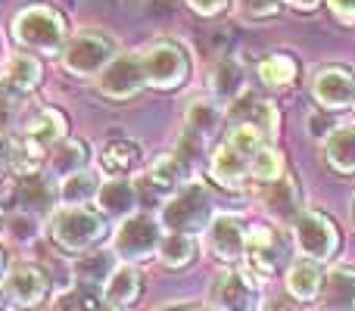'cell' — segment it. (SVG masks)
Here are the masks:
<instances>
[{"mask_svg": "<svg viewBox=\"0 0 355 311\" xmlns=\"http://www.w3.org/2000/svg\"><path fill=\"white\" fill-rule=\"evenodd\" d=\"M10 28H12L16 44L25 50L47 53V56H56L60 50H66L69 22H66V16L50 3H31V6H25V10H19Z\"/></svg>", "mask_w": 355, "mask_h": 311, "instance_id": "cell-1", "label": "cell"}, {"mask_svg": "<svg viewBox=\"0 0 355 311\" xmlns=\"http://www.w3.org/2000/svg\"><path fill=\"white\" fill-rule=\"evenodd\" d=\"M290 256H293V240L287 237L281 224H259L246 227V243H243V268L252 277H275L290 268Z\"/></svg>", "mask_w": 355, "mask_h": 311, "instance_id": "cell-2", "label": "cell"}, {"mask_svg": "<svg viewBox=\"0 0 355 311\" xmlns=\"http://www.w3.org/2000/svg\"><path fill=\"white\" fill-rule=\"evenodd\" d=\"M106 231L110 224L103 221V215L87 206H62L50 215V237L62 252L85 256L106 237Z\"/></svg>", "mask_w": 355, "mask_h": 311, "instance_id": "cell-3", "label": "cell"}, {"mask_svg": "<svg viewBox=\"0 0 355 311\" xmlns=\"http://www.w3.org/2000/svg\"><path fill=\"white\" fill-rule=\"evenodd\" d=\"M212 218H215L212 196H209V190L202 187L200 181H193V184H184L172 199L162 202L159 224L166 227L168 233H187V237H196L200 231H206Z\"/></svg>", "mask_w": 355, "mask_h": 311, "instance_id": "cell-4", "label": "cell"}, {"mask_svg": "<svg viewBox=\"0 0 355 311\" xmlns=\"http://www.w3.org/2000/svg\"><path fill=\"white\" fill-rule=\"evenodd\" d=\"M116 44L112 37L100 35V31H81L62 50V69L75 78H100L106 66L116 60Z\"/></svg>", "mask_w": 355, "mask_h": 311, "instance_id": "cell-5", "label": "cell"}, {"mask_svg": "<svg viewBox=\"0 0 355 311\" xmlns=\"http://www.w3.org/2000/svg\"><path fill=\"white\" fill-rule=\"evenodd\" d=\"M147 85L156 91H175L190 75V56L178 41H153L141 53Z\"/></svg>", "mask_w": 355, "mask_h": 311, "instance_id": "cell-6", "label": "cell"}, {"mask_svg": "<svg viewBox=\"0 0 355 311\" xmlns=\"http://www.w3.org/2000/svg\"><path fill=\"white\" fill-rule=\"evenodd\" d=\"M162 243V224L147 212H135L119 224L116 240H112V252L125 258V265L147 262L159 252Z\"/></svg>", "mask_w": 355, "mask_h": 311, "instance_id": "cell-7", "label": "cell"}, {"mask_svg": "<svg viewBox=\"0 0 355 311\" xmlns=\"http://www.w3.org/2000/svg\"><path fill=\"white\" fill-rule=\"evenodd\" d=\"M293 240L302 258H312L318 265L331 262L340 249V231L324 212H302L293 221Z\"/></svg>", "mask_w": 355, "mask_h": 311, "instance_id": "cell-8", "label": "cell"}, {"mask_svg": "<svg viewBox=\"0 0 355 311\" xmlns=\"http://www.w3.org/2000/svg\"><path fill=\"white\" fill-rule=\"evenodd\" d=\"M209 296L215 302V311H259L262 293L259 281L246 268H225L215 274Z\"/></svg>", "mask_w": 355, "mask_h": 311, "instance_id": "cell-9", "label": "cell"}, {"mask_svg": "<svg viewBox=\"0 0 355 311\" xmlns=\"http://www.w3.org/2000/svg\"><path fill=\"white\" fill-rule=\"evenodd\" d=\"M144 87H147V75H144L141 53L116 56V60H112L97 78V91L103 94L106 100H116V103L135 100Z\"/></svg>", "mask_w": 355, "mask_h": 311, "instance_id": "cell-10", "label": "cell"}, {"mask_svg": "<svg viewBox=\"0 0 355 311\" xmlns=\"http://www.w3.org/2000/svg\"><path fill=\"white\" fill-rule=\"evenodd\" d=\"M312 97L318 109L343 112L355 106V72L346 66H324L312 75Z\"/></svg>", "mask_w": 355, "mask_h": 311, "instance_id": "cell-11", "label": "cell"}, {"mask_svg": "<svg viewBox=\"0 0 355 311\" xmlns=\"http://www.w3.org/2000/svg\"><path fill=\"white\" fill-rule=\"evenodd\" d=\"M3 290H6V299L19 308H37L44 305L50 293V281L37 265L31 262H19L6 271L3 277Z\"/></svg>", "mask_w": 355, "mask_h": 311, "instance_id": "cell-12", "label": "cell"}, {"mask_svg": "<svg viewBox=\"0 0 355 311\" xmlns=\"http://www.w3.org/2000/svg\"><path fill=\"white\" fill-rule=\"evenodd\" d=\"M206 243L218 262H240L243 258V243H246V224L237 215H215L206 227Z\"/></svg>", "mask_w": 355, "mask_h": 311, "instance_id": "cell-13", "label": "cell"}, {"mask_svg": "<svg viewBox=\"0 0 355 311\" xmlns=\"http://www.w3.org/2000/svg\"><path fill=\"white\" fill-rule=\"evenodd\" d=\"M225 118L231 125H250V128H256L268 143L277 137V109H275L271 100L243 94L240 100H234V103L227 106Z\"/></svg>", "mask_w": 355, "mask_h": 311, "instance_id": "cell-14", "label": "cell"}, {"mask_svg": "<svg viewBox=\"0 0 355 311\" xmlns=\"http://www.w3.org/2000/svg\"><path fill=\"white\" fill-rule=\"evenodd\" d=\"M184 177H187V171L178 165L175 156H159L147 168V175L141 177V184H135V190L147 196L150 202H162V199H172L178 190L184 187Z\"/></svg>", "mask_w": 355, "mask_h": 311, "instance_id": "cell-15", "label": "cell"}, {"mask_svg": "<svg viewBox=\"0 0 355 311\" xmlns=\"http://www.w3.org/2000/svg\"><path fill=\"white\" fill-rule=\"evenodd\" d=\"M69 125H66V116H62L60 109H41L35 118L28 122V128H25V141L22 147L28 150L31 156L41 162L44 150H53L56 143H62V137H66Z\"/></svg>", "mask_w": 355, "mask_h": 311, "instance_id": "cell-16", "label": "cell"}, {"mask_svg": "<svg viewBox=\"0 0 355 311\" xmlns=\"http://www.w3.org/2000/svg\"><path fill=\"white\" fill-rule=\"evenodd\" d=\"M265 208L271 212V218L281 221V224H293L296 218L302 215V193H300V181L293 175L284 171L281 181L268 184L265 187V196H262Z\"/></svg>", "mask_w": 355, "mask_h": 311, "instance_id": "cell-17", "label": "cell"}, {"mask_svg": "<svg viewBox=\"0 0 355 311\" xmlns=\"http://www.w3.org/2000/svg\"><path fill=\"white\" fill-rule=\"evenodd\" d=\"M209 94H212V100L218 106L221 103L231 106L234 100H240L246 94V69L231 56L218 60L212 66V72H209Z\"/></svg>", "mask_w": 355, "mask_h": 311, "instance_id": "cell-18", "label": "cell"}, {"mask_svg": "<svg viewBox=\"0 0 355 311\" xmlns=\"http://www.w3.org/2000/svg\"><path fill=\"white\" fill-rule=\"evenodd\" d=\"M318 299L324 311H355V268L352 265H337L324 277V287H321Z\"/></svg>", "mask_w": 355, "mask_h": 311, "instance_id": "cell-19", "label": "cell"}, {"mask_svg": "<svg viewBox=\"0 0 355 311\" xmlns=\"http://www.w3.org/2000/svg\"><path fill=\"white\" fill-rule=\"evenodd\" d=\"M287 274V293L293 296L296 302H315L321 296V287H324V268L312 258H300V262H290V268L284 271Z\"/></svg>", "mask_w": 355, "mask_h": 311, "instance_id": "cell-20", "label": "cell"}, {"mask_svg": "<svg viewBox=\"0 0 355 311\" xmlns=\"http://www.w3.org/2000/svg\"><path fill=\"white\" fill-rule=\"evenodd\" d=\"M112 271H116V252L112 249H91L75 262V281L78 287H87V290H103L110 283Z\"/></svg>", "mask_w": 355, "mask_h": 311, "instance_id": "cell-21", "label": "cell"}, {"mask_svg": "<svg viewBox=\"0 0 355 311\" xmlns=\"http://www.w3.org/2000/svg\"><path fill=\"white\" fill-rule=\"evenodd\" d=\"M209 175H212V181H218L221 187L237 190L250 181V159H243L240 153H234L227 143H221L212 153V159H209Z\"/></svg>", "mask_w": 355, "mask_h": 311, "instance_id": "cell-22", "label": "cell"}, {"mask_svg": "<svg viewBox=\"0 0 355 311\" xmlns=\"http://www.w3.org/2000/svg\"><path fill=\"white\" fill-rule=\"evenodd\" d=\"M41 75H44L41 62H37L31 53H12L10 60H6L0 81H3L6 94H28L41 85Z\"/></svg>", "mask_w": 355, "mask_h": 311, "instance_id": "cell-23", "label": "cell"}, {"mask_svg": "<svg viewBox=\"0 0 355 311\" xmlns=\"http://www.w3.org/2000/svg\"><path fill=\"white\" fill-rule=\"evenodd\" d=\"M97 206L103 215L110 218H128L135 215V206H137V190L131 181L125 177H110L106 184H100V193H97Z\"/></svg>", "mask_w": 355, "mask_h": 311, "instance_id": "cell-24", "label": "cell"}, {"mask_svg": "<svg viewBox=\"0 0 355 311\" xmlns=\"http://www.w3.org/2000/svg\"><path fill=\"white\" fill-rule=\"evenodd\" d=\"M141 290H144V281H141V271L135 265H119L112 271L110 283L103 287V302L116 308H128L141 299Z\"/></svg>", "mask_w": 355, "mask_h": 311, "instance_id": "cell-25", "label": "cell"}, {"mask_svg": "<svg viewBox=\"0 0 355 311\" xmlns=\"http://www.w3.org/2000/svg\"><path fill=\"white\" fill-rule=\"evenodd\" d=\"M221 118H225L221 106L215 103V100L200 97V100H193V103L187 106V112H184V131L196 134L200 141H209V137L218 134Z\"/></svg>", "mask_w": 355, "mask_h": 311, "instance_id": "cell-26", "label": "cell"}, {"mask_svg": "<svg viewBox=\"0 0 355 311\" xmlns=\"http://www.w3.org/2000/svg\"><path fill=\"white\" fill-rule=\"evenodd\" d=\"M324 159L331 165V171H337V175H355V125H343L327 137Z\"/></svg>", "mask_w": 355, "mask_h": 311, "instance_id": "cell-27", "label": "cell"}, {"mask_svg": "<svg viewBox=\"0 0 355 311\" xmlns=\"http://www.w3.org/2000/svg\"><path fill=\"white\" fill-rule=\"evenodd\" d=\"M141 162V143L125 141V137H116V141H106L103 150H100V165L110 175H128V171L137 168Z\"/></svg>", "mask_w": 355, "mask_h": 311, "instance_id": "cell-28", "label": "cell"}, {"mask_svg": "<svg viewBox=\"0 0 355 311\" xmlns=\"http://www.w3.org/2000/svg\"><path fill=\"white\" fill-rule=\"evenodd\" d=\"M87 159H91V147L85 141H62L53 147V156H50V171L56 177H69L78 175V171L87 168Z\"/></svg>", "mask_w": 355, "mask_h": 311, "instance_id": "cell-29", "label": "cell"}, {"mask_svg": "<svg viewBox=\"0 0 355 311\" xmlns=\"http://www.w3.org/2000/svg\"><path fill=\"white\" fill-rule=\"evenodd\" d=\"M97 193H100V177L87 168L60 181V202L62 206H85L87 199H97Z\"/></svg>", "mask_w": 355, "mask_h": 311, "instance_id": "cell-30", "label": "cell"}, {"mask_svg": "<svg viewBox=\"0 0 355 311\" xmlns=\"http://www.w3.org/2000/svg\"><path fill=\"white\" fill-rule=\"evenodd\" d=\"M16 199H19V208H22L25 215H41L50 208V199H53V193H50L47 181H44L41 175H28L19 181L16 187Z\"/></svg>", "mask_w": 355, "mask_h": 311, "instance_id": "cell-31", "label": "cell"}, {"mask_svg": "<svg viewBox=\"0 0 355 311\" xmlns=\"http://www.w3.org/2000/svg\"><path fill=\"white\" fill-rule=\"evenodd\" d=\"M156 256H159V262L172 271L187 268V265L196 258V240L187 237V233H166Z\"/></svg>", "mask_w": 355, "mask_h": 311, "instance_id": "cell-32", "label": "cell"}, {"mask_svg": "<svg viewBox=\"0 0 355 311\" xmlns=\"http://www.w3.org/2000/svg\"><path fill=\"white\" fill-rule=\"evenodd\" d=\"M296 72H300V66H296V60L290 53H268L262 62H259V78H262V85H268V87L293 85Z\"/></svg>", "mask_w": 355, "mask_h": 311, "instance_id": "cell-33", "label": "cell"}, {"mask_svg": "<svg viewBox=\"0 0 355 311\" xmlns=\"http://www.w3.org/2000/svg\"><path fill=\"white\" fill-rule=\"evenodd\" d=\"M284 177V159L281 153H277L275 147H262L256 156L250 159V181H256V184H262V187H268V184H275V181H281Z\"/></svg>", "mask_w": 355, "mask_h": 311, "instance_id": "cell-34", "label": "cell"}, {"mask_svg": "<svg viewBox=\"0 0 355 311\" xmlns=\"http://www.w3.org/2000/svg\"><path fill=\"white\" fill-rule=\"evenodd\" d=\"M225 143L243 159H252L262 147H268V141H265L256 128H250V125H231L225 134Z\"/></svg>", "mask_w": 355, "mask_h": 311, "instance_id": "cell-35", "label": "cell"}, {"mask_svg": "<svg viewBox=\"0 0 355 311\" xmlns=\"http://www.w3.org/2000/svg\"><path fill=\"white\" fill-rule=\"evenodd\" d=\"M100 308H103L100 293L87 287H72L53 299V311H100Z\"/></svg>", "mask_w": 355, "mask_h": 311, "instance_id": "cell-36", "label": "cell"}, {"mask_svg": "<svg viewBox=\"0 0 355 311\" xmlns=\"http://www.w3.org/2000/svg\"><path fill=\"white\" fill-rule=\"evenodd\" d=\"M202 143H206V141H200V137L190 134V131H184V134H181V141H178V147H175L172 156L178 159V165H181L184 171H193V165L200 162Z\"/></svg>", "mask_w": 355, "mask_h": 311, "instance_id": "cell-37", "label": "cell"}, {"mask_svg": "<svg viewBox=\"0 0 355 311\" xmlns=\"http://www.w3.org/2000/svg\"><path fill=\"white\" fill-rule=\"evenodd\" d=\"M340 125L334 122V116L331 112H309V118H306V131H309V137H312V141H324L327 143V137L334 134V131H337Z\"/></svg>", "mask_w": 355, "mask_h": 311, "instance_id": "cell-38", "label": "cell"}, {"mask_svg": "<svg viewBox=\"0 0 355 311\" xmlns=\"http://www.w3.org/2000/svg\"><path fill=\"white\" fill-rule=\"evenodd\" d=\"M284 0H240V12L243 19H252V22H262V19H271L281 12Z\"/></svg>", "mask_w": 355, "mask_h": 311, "instance_id": "cell-39", "label": "cell"}, {"mask_svg": "<svg viewBox=\"0 0 355 311\" xmlns=\"http://www.w3.org/2000/svg\"><path fill=\"white\" fill-rule=\"evenodd\" d=\"M6 231H10L12 240H19V243H28V240L37 237V218H35V215L19 212V215H12V218L6 221Z\"/></svg>", "mask_w": 355, "mask_h": 311, "instance_id": "cell-40", "label": "cell"}, {"mask_svg": "<svg viewBox=\"0 0 355 311\" xmlns=\"http://www.w3.org/2000/svg\"><path fill=\"white\" fill-rule=\"evenodd\" d=\"M331 12L337 16V22L343 25H355V0H327Z\"/></svg>", "mask_w": 355, "mask_h": 311, "instance_id": "cell-41", "label": "cell"}, {"mask_svg": "<svg viewBox=\"0 0 355 311\" xmlns=\"http://www.w3.org/2000/svg\"><path fill=\"white\" fill-rule=\"evenodd\" d=\"M187 3H190V10L200 12V16H218L227 6V0H187Z\"/></svg>", "mask_w": 355, "mask_h": 311, "instance_id": "cell-42", "label": "cell"}, {"mask_svg": "<svg viewBox=\"0 0 355 311\" xmlns=\"http://www.w3.org/2000/svg\"><path fill=\"white\" fill-rule=\"evenodd\" d=\"M159 311H200V308L190 305V302H178V305H166V308H159Z\"/></svg>", "mask_w": 355, "mask_h": 311, "instance_id": "cell-43", "label": "cell"}, {"mask_svg": "<svg viewBox=\"0 0 355 311\" xmlns=\"http://www.w3.org/2000/svg\"><path fill=\"white\" fill-rule=\"evenodd\" d=\"M287 3L300 6V10H315V6H318V0H287Z\"/></svg>", "mask_w": 355, "mask_h": 311, "instance_id": "cell-44", "label": "cell"}, {"mask_svg": "<svg viewBox=\"0 0 355 311\" xmlns=\"http://www.w3.org/2000/svg\"><path fill=\"white\" fill-rule=\"evenodd\" d=\"M6 277V258H3V252H0V281Z\"/></svg>", "mask_w": 355, "mask_h": 311, "instance_id": "cell-45", "label": "cell"}, {"mask_svg": "<svg viewBox=\"0 0 355 311\" xmlns=\"http://www.w3.org/2000/svg\"><path fill=\"white\" fill-rule=\"evenodd\" d=\"M100 311H122V308H116V305H110V302H103V308Z\"/></svg>", "mask_w": 355, "mask_h": 311, "instance_id": "cell-46", "label": "cell"}, {"mask_svg": "<svg viewBox=\"0 0 355 311\" xmlns=\"http://www.w3.org/2000/svg\"><path fill=\"white\" fill-rule=\"evenodd\" d=\"M6 231V218H3V215H0V233H3Z\"/></svg>", "mask_w": 355, "mask_h": 311, "instance_id": "cell-47", "label": "cell"}, {"mask_svg": "<svg viewBox=\"0 0 355 311\" xmlns=\"http://www.w3.org/2000/svg\"><path fill=\"white\" fill-rule=\"evenodd\" d=\"M352 221H355V196H352Z\"/></svg>", "mask_w": 355, "mask_h": 311, "instance_id": "cell-48", "label": "cell"}, {"mask_svg": "<svg viewBox=\"0 0 355 311\" xmlns=\"http://www.w3.org/2000/svg\"><path fill=\"white\" fill-rule=\"evenodd\" d=\"M0 193H3V181H0Z\"/></svg>", "mask_w": 355, "mask_h": 311, "instance_id": "cell-49", "label": "cell"}, {"mask_svg": "<svg viewBox=\"0 0 355 311\" xmlns=\"http://www.w3.org/2000/svg\"><path fill=\"white\" fill-rule=\"evenodd\" d=\"M0 302H3V293H0Z\"/></svg>", "mask_w": 355, "mask_h": 311, "instance_id": "cell-50", "label": "cell"}, {"mask_svg": "<svg viewBox=\"0 0 355 311\" xmlns=\"http://www.w3.org/2000/svg\"><path fill=\"white\" fill-rule=\"evenodd\" d=\"M200 311H202V308H200ZM209 311H215V308H209Z\"/></svg>", "mask_w": 355, "mask_h": 311, "instance_id": "cell-51", "label": "cell"}]
</instances>
